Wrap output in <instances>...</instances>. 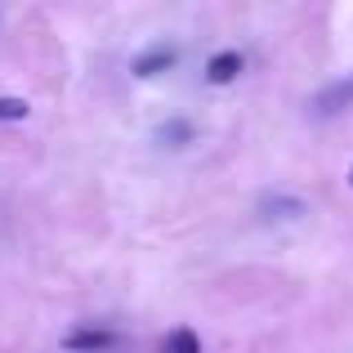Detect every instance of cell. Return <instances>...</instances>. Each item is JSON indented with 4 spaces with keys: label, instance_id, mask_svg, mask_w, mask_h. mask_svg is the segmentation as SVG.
<instances>
[{
    "label": "cell",
    "instance_id": "obj_1",
    "mask_svg": "<svg viewBox=\"0 0 353 353\" xmlns=\"http://www.w3.org/2000/svg\"><path fill=\"white\" fill-rule=\"evenodd\" d=\"M345 108H353V77H340L336 85H327L322 94H313L309 112L313 117H336V112H345Z\"/></svg>",
    "mask_w": 353,
    "mask_h": 353
},
{
    "label": "cell",
    "instance_id": "obj_4",
    "mask_svg": "<svg viewBox=\"0 0 353 353\" xmlns=\"http://www.w3.org/2000/svg\"><path fill=\"white\" fill-rule=\"evenodd\" d=\"M174 59H179L174 45H157V50H148V54H139V59H134V77H157V72H165Z\"/></svg>",
    "mask_w": 353,
    "mask_h": 353
},
{
    "label": "cell",
    "instance_id": "obj_6",
    "mask_svg": "<svg viewBox=\"0 0 353 353\" xmlns=\"http://www.w3.org/2000/svg\"><path fill=\"white\" fill-rule=\"evenodd\" d=\"M32 108H27V99H0V121H23Z\"/></svg>",
    "mask_w": 353,
    "mask_h": 353
},
{
    "label": "cell",
    "instance_id": "obj_2",
    "mask_svg": "<svg viewBox=\"0 0 353 353\" xmlns=\"http://www.w3.org/2000/svg\"><path fill=\"white\" fill-rule=\"evenodd\" d=\"M112 345H117L112 331H72V336H63V349L68 353H103Z\"/></svg>",
    "mask_w": 353,
    "mask_h": 353
},
{
    "label": "cell",
    "instance_id": "obj_3",
    "mask_svg": "<svg viewBox=\"0 0 353 353\" xmlns=\"http://www.w3.org/2000/svg\"><path fill=\"white\" fill-rule=\"evenodd\" d=\"M237 77H241V54L237 50H224V54H215V59L206 63L210 85H228V81H237Z\"/></svg>",
    "mask_w": 353,
    "mask_h": 353
},
{
    "label": "cell",
    "instance_id": "obj_7",
    "mask_svg": "<svg viewBox=\"0 0 353 353\" xmlns=\"http://www.w3.org/2000/svg\"><path fill=\"white\" fill-rule=\"evenodd\" d=\"M349 183H353V170H349Z\"/></svg>",
    "mask_w": 353,
    "mask_h": 353
},
{
    "label": "cell",
    "instance_id": "obj_5",
    "mask_svg": "<svg viewBox=\"0 0 353 353\" xmlns=\"http://www.w3.org/2000/svg\"><path fill=\"white\" fill-rule=\"evenodd\" d=\"M161 353H201V340H197V331H188V327L170 331V336L161 340Z\"/></svg>",
    "mask_w": 353,
    "mask_h": 353
}]
</instances>
